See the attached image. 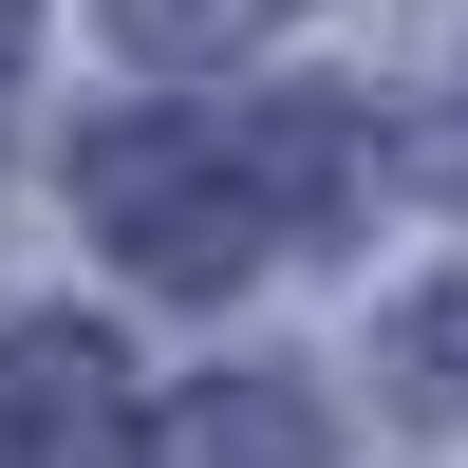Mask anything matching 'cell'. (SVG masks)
<instances>
[{
	"instance_id": "obj_2",
	"label": "cell",
	"mask_w": 468,
	"mask_h": 468,
	"mask_svg": "<svg viewBox=\"0 0 468 468\" xmlns=\"http://www.w3.org/2000/svg\"><path fill=\"white\" fill-rule=\"evenodd\" d=\"M0 468H132V375H112V337H75V319L0 337Z\"/></svg>"
},
{
	"instance_id": "obj_1",
	"label": "cell",
	"mask_w": 468,
	"mask_h": 468,
	"mask_svg": "<svg viewBox=\"0 0 468 468\" xmlns=\"http://www.w3.org/2000/svg\"><path fill=\"white\" fill-rule=\"evenodd\" d=\"M75 187L112 207V244L150 282H244L262 244H300L337 207V132L319 112H169V132H112Z\"/></svg>"
},
{
	"instance_id": "obj_4",
	"label": "cell",
	"mask_w": 468,
	"mask_h": 468,
	"mask_svg": "<svg viewBox=\"0 0 468 468\" xmlns=\"http://www.w3.org/2000/svg\"><path fill=\"white\" fill-rule=\"evenodd\" d=\"M450 187H468V132H450Z\"/></svg>"
},
{
	"instance_id": "obj_3",
	"label": "cell",
	"mask_w": 468,
	"mask_h": 468,
	"mask_svg": "<svg viewBox=\"0 0 468 468\" xmlns=\"http://www.w3.org/2000/svg\"><path fill=\"white\" fill-rule=\"evenodd\" d=\"M187 468H319V431L282 412V375H244V412H187Z\"/></svg>"
}]
</instances>
